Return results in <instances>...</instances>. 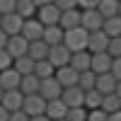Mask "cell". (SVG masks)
Returning <instances> with one entry per match:
<instances>
[{
	"label": "cell",
	"mask_w": 121,
	"mask_h": 121,
	"mask_svg": "<svg viewBox=\"0 0 121 121\" xmlns=\"http://www.w3.org/2000/svg\"><path fill=\"white\" fill-rule=\"evenodd\" d=\"M87 44H90V32H85L82 27L73 29V32H65L63 46L68 48L70 53H82V51H87Z\"/></svg>",
	"instance_id": "1"
},
{
	"label": "cell",
	"mask_w": 121,
	"mask_h": 121,
	"mask_svg": "<svg viewBox=\"0 0 121 121\" xmlns=\"http://www.w3.org/2000/svg\"><path fill=\"white\" fill-rule=\"evenodd\" d=\"M46 107H48V102H46L41 95H32V97H24L22 112H24L29 119H34V116H46Z\"/></svg>",
	"instance_id": "2"
},
{
	"label": "cell",
	"mask_w": 121,
	"mask_h": 121,
	"mask_svg": "<svg viewBox=\"0 0 121 121\" xmlns=\"http://www.w3.org/2000/svg\"><path fill=\"white\" fill-rule=\"evenodd\" d=\"M36 19L44 27H60V10L56 7V3H46L44 7H39Z\"/></svg>",
	"instance_id": "3"
},
{
	"label": "cell",
	"mask_w": 121,
	"mask_h": 121,
	"mask_svg": "<svg viewBox=\"0 0 121 121\" xmlns=\"http://www.w3.org/2000/svg\"><path fill=\"white\" fill-rule=\"evenodd\" d=\"M44 32H46V27L34 17V19H27V22H24L22 34H19V36H24L29 44H34V41H41V39H44Z\"/></svg>",
	"instance_id": "4"
},
{
	"label": "cell",
	"mask_w": 121,
	"mask_h": 121,
	"mask_svg": "<svg viewBox=\"0 0 121 121\" xmlns=\"http://www.w3.org/2000/svg\"><path fill=\"white\" fill-rule=\"evenodd\" d=\"M39 95H41L46 102H53V99H60L63 97V87H60V82L53 78H48V80H41V90H39Z\"/></svg>",
	"instance_id": "5"
},
{
	"label": "cell",
	"mask_w": 121,
	"mask_h": 121,
	"mask_svg": "<svg viewBox=\"0 0 121 121\" xmlns=\"http://www.w3.org/2000/svg\"><path fill=\"white\" fill-rule=\"evenodd\" d=\"M70 58H73V53H70L63 44H60V46H53L51 51H48V63H51L56 70H58V68L70 65Z\"/></svg>",
	"instance_id": "6"
},
{
	"label": "cell",
	"mask_w": 121,
	"mask_h": 121,
	"mask_svg": "<svg viewBox=\"0 0 121 121\" xmlns=\"http://www.w3.org/2000/svg\"><path fill=\"white\" fill-rule=\"evenodd\" d=\"M63 104L68 107V109H82L85 107V92L80 87H68V90H63Z\"/></svg>",
	"instance_id": "7"
},
{
	"label": "cell",
	"mask_w": 121,
	"mask_h": 121,
	"mask_svg": "<svg viewBox=\"0 0 121 121\" xmlns=\"http://www.w3.org/2000/svg\"><path fill=\"white\" fill-rule=\"evenodd\" d=\"M82 29L90 34L102 32L104 29V17L97 12V10H90V12H82Z\"/></svg>",
	"instance_id": "8"
},
{
	"label": "cell",
	"mask_w": 121,
	"mask_h": 121,
	"mask_svg": "<svg viewBox=\"0 0 121 121\" xmlns=\"http://www.w3.org/2000/svg\"><path fill=\"white\" fill-rule=\"evenodd\" d=\"M5 51L12 56L15 60H17V58H24V56L29 53V41H27L24 36H10V41H7V48H5Z\"/></svg>",
	"instance_id": "9"
},
{
	"label": "cell",
	"mask_w": 121,
	"mask_h": 121,
	"mask_svg": "<svg viewBox=\"0 0 121 121\" xmlns=\"http://www.w3.org/2000/svg\"><path fill=\"white\" fill-rule=\"evenodd\" d=\"M56 80L60 82V87H63V90H68V87H78V82H80V73H78V70H73L70 65H65V68H58V70H56Z\"/></svg>",
	"instance_id": "10"
},
{
	"label": "cell",
	"mask_w": 121,
	"mask_h": 121,
	"mask_svg": "<svg viewBox=\"0 0 121 121\" xmlns=\"http://www.w3.org/2000/svg\"><path fill=\"white\" fill-rule=\"evenodd\" d=\"M22 27H24V19L19 17L17 12L3 17V24H0V29H3L7 36H19V34H22Z\"/></svg>",
	"instance_id": "11"
},
{
	"label": "cell",
	"mask_w": 121,
	"mask_h": 121,
	"mask_svg": "<svg viewBox=\"0 0 121 121\" xmlns=\"http://www.w3.org/2000/svg\"><path fill=\"white\" fill-rule=\"evenodd\" d=\"M112 63H114V58L109 53H95L90 70H92L95 75H107V73H112Z\"/></svg>",
	"instance_id": "12"
},
{
	"label": "cell",
	"mask_w": 121,
	"mask_h": 121,
	"mask_svg": "<svg viewBox=\"0 0 121 121\" xmlns=\"http://www.w3.org/2000/svg\"><path fill=\"white\" fill-rule=\"evenodd\" d=\"M19 85H22V75H19L15 68H10V70H3V73H0V87H3L5 92L19 90Z\"/></svg>",
	"instance_id": "13"
},
{
	"label": "cell",
	"mask_w": 121,
	"mask_h": 121,
	"mask_svg": "<svg viewBox=\"0 0 121 121\" xmlns=\"http://www.w3.org/2000/svg\"><path fill=\"white\" fill-rule=\"evenodd\" d=\"M109 39L104 32H95V34H90V44H87V51L90 53H107V48H109Z\"/></svg>",
	"instance_id": "14"
},
{
	"label": "cell",
	"mask_w": 121,
	"mask_h": 121,
	"mask_svg": "<svg viewBox=\"0 0 121 121\" xmlns=\"http://www.w3.org/2000/svg\"><path fill=\"white\" fill-rule=\"evenodd\" d=\"M78 27H82V12L80 10H70V12L60 15V29L63 32H73Z\"/></svg>",
	"instance_id": "15"
},
{
	"label": "cell",
	"mask_w": 121,
	"mask_h": 121,
	"mask_svg": "<svg viewBox=\"0 0 121 121\" xmlns=\"http://www.w3.org/2000/svg\"><path fill=\"white\" fill-rule=\"evenodd\" d=\"M3 107L7 109L10 114H12V112H22V107H24V95L19 92V90L5 92V97H3Z\"/></svg>",
	"instance_id": "16"
},
{
	"label": "cell",
	"mask_w": 121,
	"mask_h": 121,
	"mask_svg": "<svg viewBox=\"0 0 121 121\" xmlns=\"http://www.w3.org/2000/svg\"><path fill=\"white\" fill-rule=\"evenodd\" d=\"M116 85H119V80L112 73H107V75H97V87L95 90L107 97V95H116Z\"/></svg>",
	"instance_id": "17"
},
{
	"label": "cell",
	"mask_w": 121,
	"mask_h": 121,
	"mask_svg": "<svg viewBox=\"0 0 121 121\" xmlns=\"http://www.w3.org/2000/svg\"><path fill=\"white\" fill-rule=\"evenodd\" d=\"M90 65H92V53L90 51H82V53H73V58H70V68L78 70L80 75L87 73Z\"/></svg>",
	"instance_id": "18"
},
{
	"label": "cell",
	"mask_w": 121,
	"mask_h": 121,
	"mask_svg": "<svg viewBox=\"0 0 121 121\" xmlns=\"http://www.w3.org/2000/svg\"><path fill=\"white\" fill-rule=\"evenodd\" d=\"M46 116L51 119V121H63V119L68 116V107L63 104V99H53V102H48Z\"/></svg>",
	"instance_id": "19"
},
{
	"label": "cell",
	"mask_w": 121,
	"mask_h": 121,
	"mask_svg": "<svg viewBox=\"0 0 121 121\" xmlns=\"http://www.w3.org/2000/svg\"><path fill=\"white\" fill-rule=\"evenodd\" d=\"M48 51H51V48H48V44L44 41H34V44H29V58L34 60V63H39V60H48Z\"/></svg>",
	"instance_id": "20"
},
{
	"label": "cell",
	"mask_w": 121,
	"mask_h": 121,
	"mask_svg": "<svg viewBox=\"0 0 121 121\" xmlns=\"http://www.w3.org/2000/svg\"><path fill=\"white\" fill-rule=\"evenodd\" d=\"M119 0H99V5H97V12L104 17V22L107 19H112V17H119Z\"/></svg>",
	"instance_id": "21"
},
{
	"label": "cell",
	"mask_w": 121,
	"mask_h": 121,
	"mask_svg": "<svg viewBox=\"0 0 121 121\" xmlns=\"http://www.w3.org/2000/svg\"><path fill=\"white\" fill-rule=\"evenodd\" d=\"M39 90H41V80L36 75H27L22 78V85H19V92L24 97H32V95H39Z\"/></svg>",
	"instance_id": "22"
},
{
	"label": "cell",
	"mask_w": 121,
	"mask_h": 121,
	"mask_svg": "<svg viewBox=\"0 0 121 121\" xmlns=\"http://www.w3.org/2000/svg\"><path fill=\"white\" fill-rule=\"evenodd\" d=\"M63 39H65V32H63L60 27H46V32H44V41L48 44V48L60 46V44H63Z\"/></svg>",
	"instance_id": "23"
},
{
	"label": "cell",
	"mask_w": 121,
	"mask_h": 121,
	"mask_svg": "<svg viewBox=\"0 0 121 121\" xmlns=\"http://www.w3.org/2000/svg\"><path fill=\"white\" fill-rule=\"evenodd\" d=\"M15 12L27 22V19H34V17H36L39 10H36V5H34V0H17V10H15Z\"/></svg>",
	"instance_id": "24"
},
{
	"label": "cell",
	"mask_w": 121,
	"mask_h": 121,
	"mask_svg": "<svg viewBox=\"0 0 121 121\" xmlns=\"http://www.w3.org/2000/svg\"><path fill=\"white\" fill-rule=\"evenodd\" d=\"M102 102H104V95H102V92H97V90H90V92H85V109H87V112L102 109Z\"/></svg>",
	"instance_id": "25"
},
{
	"label": "cell",
	"mask_w": 121,
	"mask_h": 121,
	"mask_svg": "<svg viewBox=\"0 0 121 121\" xmlns=\"http://www.w3.org/2000/svg\"><path fill=\"white\" fill-rule=\"evenodd\" d=\"M12 68H15V70H17V73L22 75V78H27V75H34V68H36V63H34V60L29 58V56H24V58H17Z\"/></svg>",
	"instance_id": "26"
},
{
	"label": "cell",
	"mask_w": 121,
	"mask_h": 121,
	"mask_svg": "<svg viewBox=\"0 0 121 121\" xmlns=\"http://www.w3.org/2000/svg\"><path fill=\"white\" fill-rule=\"evenodd\" d=\"M102 32H104L109 39H119V36H121V17H112V19H107Z\"/></svg>",
	"instance_id": "27"
},
{
	"label": "cell",
	"mask_w": 121,
	"mask_h": 121,
	"mask_svg": "<svg viewBox=\"0 0 121 121\" xmlns=\"http://www.w3.org/2000/svg\"><path fill=\"white\" fill-rule=\"evenodd\" d=\"M34 75H36L39 80H48V78H53V75H56V68L48 63V60H39L36 68H34Z\"/></svg>",
	"instance_id": "28"
},
{
	"label": "cell",
	"mask_w": 121,
	"mask_h": 121,
	"mask_svg": "<svg viewBox=\"0 0 121 121\" xmlns=\"http://www.w3.org/2000/svg\"><path fill=\"white\" fill-rule=\"evenodd\" d=\"M78 87L82 90V92H90V90H95V87H97V75L92 73V70L82 73V75H80V82H78Z\"/></svg>",
	"instance_id": "29"
},
{
	"label": "cell",
	"mask_w": 121,
	"mask_h": 121,
	"mask_svg": "<svg viewBox=\"0 0 121 121\" xmlns=\"http://www.w3.org/2000/svg\"><path fill=\"white\" fill-rule=\"evenodd\" d=\"M102 109L112 116V114H116V112H121V99L116 97V95H107L104 97V102H102Z\"/></svg>",
	"instance_id": "30"
},
{
	"label": "cell",
	"mask_w": 121,
	"mask_h": 121,
	"mask_svg": "<svg viewBox=\"0 0 121 121\" xmlns=\"http://www.w3.org/2000/svg\"><path fill=\"white\" fill-rule=\"evenodd\" d=\"M15 10H17V0H0V17L15 15Z\"/></svg>",
	"instance_id": "31"
},
{
	"label": "cell",
	"mask_w": 121,
	"mask_h": 121,
	"mask_svg": "<svg viewBox=\"0 0 121 121\" xmlns=\"http://www.w3.org/2000/svg\"><path fill=\"white\" fill-rule=\"evenodd\" d=\"M65 121H87V109H68V116Z\"/></svg>",
	"instance_id": "32"
},
{
	"label": "cell",
	"mask_w": 121,
	"mask_h": 121,
	"mask_svg": "<svg viewBox=\"0 0 121 121\" xmlns=\"http://www.w3.org/2000/svg\"><path fill=\"white\" fill-rule=\"evenodd\" d=\"M107 53L112 56V58H121V36H119V39H112V41H109Z\"/></svg>",
	"instance_id": "33"
},
{
	"label": "cell",
	"mask_w": 121,
	"mask_h": 121,
	"mask_svg": "<svg viewBox=\"0 0 121 121\" xmlns=\"http://www.w3.org/2000/svg\"><path fill=\"white\" fill-rule=\"evenodd\" d=\"M12 65H15V58L7 51H0V73H3V70H10Z\"/></svg>",
	"instance_id": "34"
},
{
	"label": "cell",
	"mask_w": 121,
	"mask_h": 121,
	"mask_svg": "<svg viewBox=\"0 0 121 121\" xmlns=\"http://www.w3.org/2000/svg\"><path fill=\"white\" fill-rule=\"evenodd\" d=\"M87 121H109V114L104 109H95V112H87Z\"/></svg>",
	"instance_id": "35"
},
{
	"label": "cell",
	"mask_w": 121,
	"mask_h": 121,
	"mask_svg": "<svg viewBox=\"0 0 121 121\" xmlns=\"http://www.w3.org/2000/svg\"><path fill=\"white\" fill-rule=\"evenodd\" d=\"M99 0H78V10L80 12H90V10H97Z\"/></svg>",
	"instance_id": "36"
},
{
	"label": "cell",
	"mask_w": 121,
	"mask_h": 121,
	"mask_svg": "<svg viewBox=\"0 0 121 121\" xmlns=\"http://www.w3.org/2000/svg\"><path fill=\"white\" fill-rule=\"evenodd\" d=\"M56 7L60 10V15L70 12V10H78V0H60V3H56Z\"/></svg>",
	"instance_id": "37"
},
{
	"label": "cell",
	"mask_w": 121,
	"mask_h": 121,
	"mask_svg": "<svg viewBox=\"0 0 121 121\" xmlns=\"http://www.w3.org/2000/svg\"><path fill=\"white\" fill-rule=\"evenodd\" d=\"M112 75L121 82V58H114V63H112Z\"/></svg>",
	"instance_id": "38"
},
{
	"label": "cell",
	"mask_w": 121,
	"mask_h": 121,
	"mask_svg": "<svg viewBox=\"0 0 121 121\" xmlns=\"http://www.w3.org/2000/svg\"><path fill=\"white\" fill-rule=\"evenodd\" d=\"M10 121H29V116L24 112H12L10 114Z\"/></svg>",
	"instance_id": "39"
},
{
	"label": "cell",
	"mask_w": 121,
	"mask_h": 121,
	"mask_svg": "<svg viewBox=\"0 0 121 121\" xmlns=\"http://www.w3.org/2000/svg\"><path fill=\"white\" fill-rule=\"evenodd\" d=\"M7 41H10V36L0 29V51H5V48H7Z\"/></svg>",
	"instance_id": "40"
},
{
	"label": "cell",
	"mask_w": 121,
	"mask_h": 121,
	"mask_svg": "<svg viewBox=\"0 0 121 121\" xmlns=\"http://www.w3.org/2000/svg\"><path fill=\"white\" fill-rule=\"evenodd\" d=\"M0 121H10V112H7L3 104H0Z\"/></svg>",
	"instance_id": "41"
},
{
	"label": "cell",
	"mask_w": 121,
	"mask_h": 121,
	"mask_svg": "<svg viewBox=\"0 0 121 121\" xmlns=\"http://www.w3.org/2000/svg\"><path fill=\"white\" fill-rule=\"evenodd\" d=\"M109 121H121V112H116V114H112V116H109Z\"/></svg>",
	"instance_id": "42"
},
{
	"label": "cell",
	"mask_w": 121,
	"mask_h": 121,
	"mask_svg": "<svg viewBox=\"0 0 121 121\" xmlns=\"http://www.w3.org/2000/svg\"><path fill=\"white\" fill-rule=\"evenodd\" d=\"M29 121H51L48 116H34V119H29Z\"/></svg>",
	"instance_id": "43"
},
{
	"label": "cell",
	"mask_w": 121,
	"mask_h": 121,
	"mask_svg": "<svg viewBox=\"0 0 121 121\" xmlns=\"http://www.w3.org/2000/svg\"><path fill=\"white\" fill-rule=\"evenodd\" d=\"M116 97H119V99H121V82H119V85H116Z\"/></svg>",
	"instance_id": "44"
},
{
	"label": "cell",
	"mask_w": 121,
	"mask_h": 121,
	"mask_svg": "<svg viewBox=\"0 0 121 121\" xmlns=\"http://www.w3.org/2000/svg\"><path fill=\"white\" fill-rule=\"evenodd\" d=\"M3 97H5V90L0 87V104H3Z\"/></svg>",
	"instance_id": "45"
},
{
	"label": "cell",
	"mask_w": 121,
	"mask_h": 121,
	"mask_svg": "<svg viewBox=\"0 0 121 121\" xmlns=\"http://www.w3.org/2000/svg\"><path fill=\"white\" fill-rule=\"evenodd\" d=\"M119 17H121V5H119Z\"/></svg>",
	"instance_id": "46"
},
{
	"label": "cell",
	"mask_w": 121,
	"mask_h": 121,
	"mask_svg": "<svg viewBox=\"0 0 121 121\" xmlns=\"http://www.w3.org/2000/svg\"><path fill=\"white\" fill-rule=\"evenodd\" d=\"M0 24H3V17H0Z\"/></svg>",
	"instance_id": "47"
},
{
	"label": "cell",
	"mask_w": 121,
	"mask_h": 121,
	"mask_svg": "<svg viewBox=\"0 0 121 121\" xmlns=\"http://www.w3.org/2000/svg\"><path fill=\"white\" fill-rule=\"evenodd\" d=\"M63 121H65V119H63Z\"/></svg>",
	"instance_id": "48"
}]
</instances>
